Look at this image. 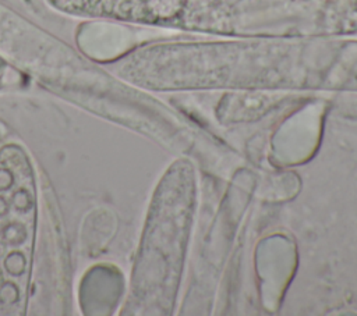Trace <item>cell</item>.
Instances as JSON below:
<instances>
[{"instance_id": "6da1fadb", "label": "cell", "mask_w": 357, "mask_h": 316, "mask_svg": "<svg viewBox=\"0 0 357 316\" xmlns=\"http://www.w3.org/2000/svg\"><path fill=\"white\" fill-rule=\"evenodd\" d=\"M33 166L18 145L0 149V316H21L28 302L36 234Z\"/></svg>"}]
</instances>
